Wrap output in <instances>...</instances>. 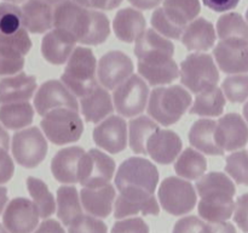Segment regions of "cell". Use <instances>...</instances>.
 <instances>
[{
    "label": "cell",
    "instance_id": "26",
    "mask_svg": "<svg viewBox=\"0 0 248 233\" xmlns=\"http://www.w3.org/2000/svg\"><path fill=\"white\" fill-rule=\"evenodd\" d=\"M23 27L33 34H41L53 28L55 7L43 0H27L22 5Z\"/></svg>",
    "mask_w": 248,
    "mask_h": 233
},
{
    "label": "cell",
    "instance_id": "2",
    "mask_svg": "<svg viewBox=\"0 0 248 233\" xmlns=\"http://www.w3.org/2000/svg\"><path fill=\"white\" fill-rule=\"evenodd\" d=\"M53 27L65 29L74 35L78 43L85 45H99L110 34V23L103 12L81 6L72 0L56 5Z\"/></svg>",
    "mask_w": 248,
    "mask_h": 233
},
{
    "label": "cell",
    "instance_id": "14",
    "mask_svg": "<svg viewBox=\"0 0 248 233\" xmlns=\"http://www.w3.org/2000/svg\"><path fill=\"white\" fill-rule=\"evenodd\" d=\"M31 49L26 28L11 35H0V75H15L23 69L24 56Z\"/></svg>",
    "mask_w": 248,
    "mask_h": 233
},
{
    "label": "cell",
    "instance_id": "37",
    "mask_svg": "<svg viewBox=\"0 0 248 233\" xmlns=\"http://www.w3.org/2000/svg\"><path fill=\"white\" fill-rule=\"evenodd\" d=\"M27 188L33 198L34 204L39 210V215L43 218H47L56 211V201L52 193L48 191L47 184L40 179L29 176L27 179Z\"/></svg>",
    "mask_w": 248,
    "mask_h": 233
},
{
    "label": "cell",
    "instance_id": "33",
    "mask_svg": "<svg viewBox=\"0 0 248 233\" xmlns=\"http://www.w3.org/2000/svg\"><path fill=\"white\" fill-rule=\"evenodd\" d=\"M33 118L34 109L29 102H14L0 107V123L11 130L31 125Z\"/></svg>",
    "mask_w": 248,
    "mask_h": 233
},
{
    "label": "cell",
    "instance_id": "47",
    "mask_svg": "<svg viewBox=\"0 0 248 233\" xmlns=\"http://www.w3.org/2000/svg\"><path fill=\"white\" fill-rule=\"evenodd\" d=\"M203 5L216 12H227L235 9L240 0H202Z\"/></svg>",
    "mask_w": 248,
    "mask_h": 233
},
{
    "label": "cell",
    "instance_id": "11",
    "mask_svg": "<svg viewBox=\"0 0 248 233\" xmlns=\"http://www.w3.org/2000/svg\"><path fill=\"white\" fill-rule=\"evenodd\" d=\"M47 150V141L36 126L18 131L12 138V155L23 167L38 166L45 159Z\"/></svg>",
    "mask_w": 248,
    "mask_h": 233
},
{
    "label": "cell",
    "instance_id": "16",
    "mask_svg": "<svg viewBox=\"0 0 248 233\" xmlns=\"http://www.w3.org/2000/svg\"><path fill=\"white\" fill-rule=\"evenodd\" d=\"M132 60L121 51H109L99 58L97 75L102 86L106 89H116L132 75Z\"/></svg>",
    "mask_w": 248,
    "mask_h": 233
},
{
    "label": "cell",
    "instance_id": "45",
    "mask_svg": "<svg viewBox=\"0 0 248 233\" xmlns=\"http://www.w3.org/2000/svg\"><path fill=\"white\" fill-rule=\"evenodd\" d=\"M234 221L237 223L240 230L248 233V193L242 194L235 203Z\"/></svg>",
    "mask_w": 248,
    "mask_h": 233
},
{
    "label": "cell",
    "instance_id": "28",
    "mask_svg": "<svg viewBox=\"0 0 248 233\" xmlns=\"http://www.w3.org/2000/svg\"><path fill=\"white\" fill-rule=\"evenodd\" d=\"M80 199L84 209L90 215L96 217H108L113 210L115 188L109 183L97 188L84 187L80 192Z\"/></svg>",
    "mask_w": 248,
    "mask_h": 233
},
{
    "label": "cell",
    "instance_id": "39",
    "mask_svg": "<svg viewBox=\"0 0 248 233\" xmlns=\"http://www.w3.org/2000/svg\"><path fill=\"white\" fill-rule=\"evenodd\" d=\"M23 27L22 9L11 2H0V35H11Z\"/></svg>",
    "mask_w": 248,
    "mask_h": 233
},
{
    "label": "cell",
    "instance_id": "24",
    "mask_svg": "<svg viewBox=\"0 0 248 233\" xmlns=\"http://www.w3.org/2000/svg\"><path fill=\"white\" fill-rule=\"evenodd\" d=\"M81 147H67L58 150L51 162V171L53 177L61 183L73 184L79 182L80 160L85 154Z\"/></svg>",
    "mask_w": 248,
    "mask_h": 233
},
{
    "label": "cell",
    "instance_id": "19",
    "mask_svg": "<svg viewBox=\"0 0 248 233\" xmlns=\"http://www.w3.org/2000/svg\"><path fill=\"white\" fill-rule=\"evenodd\" d=\"M216 142L224 150H236L248 142V125L240 114L229 113L217 120Z\"/></svg>",
    "mask_w": 248,
    "mask_h": 233
},
{
    "label": "cell",
    "instance_id": "7",
    "mask_svg": "<svg viewBox=\"0 0 248 233\" xmlns=\"http://www.w3.org/2000/svg\"><path fill=\"white\" fill-rule=\"evenodd\" d=\"M159 182L156 166L145 158L131 157L124 160L115 175L119 192H143L154 194Z\"/></svg>",
    "mask_w": 248,
    "mask_h": 233
},
{
    "label": "cell",
    "instance_id": "6",
    "mask_svg": "<svg viewBox=\"0 0 248 233\" xmlns=\"http://www.w3.org/2000/svg\"><path fill=\"white\" fill-rule=\"evenodd\" d=\"M96 57L91 49L77 46L67 61L61 80L78 97H84L97 86Z\"/></svg>",
    "mask_w": 248,
    "mask_h": 233
},
{
    "label": "cell",
    "instance_id": "53",
    "mask_svg": "<svg viewBox=\"0 0 248 233\" xmlns=\"http://www.w3.org/2000/svg\"><path fill=\"white\" fill-rule=\"evenodd\" d=\"M7 203V189L6 187H0V214L4 210V206Z\"/></svg>",
    "mask_w": 248,
    "mask_h": 233
},
{
    "label": "cell",
    "instance_id": "52",
    "mask_svg": "<svg viewBox=\"0 0 248 233\" xmlns=\"http://www.w3.org/2000/svg\"><path fill=\"white\" fill-rule=\"evenodd\" d=\"M9 143H10V137L9 133H6L4 128L0 125V148H4V150H9Z\"/></svg>",
    "mask_w": 248,
    "mask_h": 233
},
{
    "label": "cell",
    "instance_id": "50",
    "mask_svg": "<svg viewBox=\"0 0 248 233\" xmlns=\"http://www.w3.org/2000/svg\"><path fill=\"white\" fill-rule=\"evenodd\" d=\"M123 0H89V6L96 10H113Z\"/></svg>",
    "mask_w": 248,
    "mask_h": 233
},
{
    "label": "cell",
    "instance_id": "38",
    "mask_svg": "<svg viewBox=\"0 0 248 233\" xmlns=\"http://www.w3.org/2000/svg\"><path fill=\"white\" fill-rule=\"evenodd\" d=\"M217 34L219 39H246L248 40V23L237 12H228L218 18Z\"/></svg>",
    "mask_w": 248,
    "mask_h": 233
},
{
    "label": "cell",
    "instance_id": "32",
    "mask_svg": "<svg viewBox=\"0 0 248 233\" xmlns=\"http://www.w3.org/2000/svg\"><path fill=\"white\" fill-rule=\"evenodd\" d=\"M225 106V96L218 86L211 87L196 94L195 101L189 112L201 116H218L223 113Z\"/></svg>",
    "mask_w": 248,
    "mask_h": 233
},
{
    "label": "cell",
    "instance_id": "54",
    "mask_svg": "<svg viewBox=\"0 0 248 233\" xmlns=\"http://www.w3.org/2000/svg\"><path fill=\"white\" fill-rule=\"evenodd\" d=\"M72 1L77 2V4L81 5V6H85V7H90V6H89V0H72Z\"/></svg>",
    "mask_w": 248,
    "mask_h": 233
},
{
    "label": "cell",
    "instance_id": "31",
    "mask_svg": "<svg viewBox=\"0 0 248 233\" xmlns=\"http://www.w3.org/2000/svg\"><path fill=\"white\" fill-rule=\"evenodd\" d=\"M217 121L213 119H199L189 130V142L196 150L208 155H223L224 150L216 142Z\"/></svg>",
    "mask_w": 248,
    "mask_h": 233
},
{
    "label": "cell",
    "instance_id": "27",
    "mask_svg": "<svg viewBox=\"0 0 248 233\" xmlns=\"http://www.w3.org/2000/svg\"><path fill=\"white\" fill-rule=\"evenodd\" d=\"M147 22L140 10L125 7L116 12L113 21V29L118 39L124 43H133L145 31Z\"/></svg>",
    "mask_w": 248,
    "mask_h": 233
},
{
    "label": "cell",
    "instance_id": "5",
    "mask_svg": "<svg viewBox=\"0 0 248 233\" xmlns=\"http://www.w3.org/2000/svg\"><path fill=\"white\" fill-rule=\"evenodd\" d=\"M191 104V96L179 85L155 87L148 102V114L164 126L177 123Z\"/></svg>",
    "mask_w": 248,
    "mask_h": 233
},
{
    "label": "cell",
    "instance_id": "49",
    "mask_svg": "<svg viewBox=\"0 0 248 233\" xmlns=\"http://www.w3.org/2000/svg\"><path fill=\"white\" fill-rule=\"evenodd\" d=\"M34 233H65L62 225L56 220H45Z\"/></svg>",
    "mask_w": 248,
    "mask_h": 233
},
{
    "label": "cell",
    "instance_id": "41",
    "mask_svg": "<svg viewBox=\"0 0 248 233\" xmlns=\"http://www.w3.org/2000/svg\"><path fill=\"white\" fill-rule=\"evenodd\" d=\"M224 96L232 103H241L248 99V75L236 74L225 78L222 84Z\"/></svg>",
    "mask_w": 248,
    "mask_h": 233
},
{
    "label": "cell",
    "instance_id": "17",
    "mask_svg": "<svg viewBox=\"0 0 248 233\" xmlns=\"http://www.w3.org/2000/svg\"><path fill=\"white\" fill-rule=\"evenodd\" d=\"M34 107L43 116L52 109L62 107L79 111V103L75 95L58 80H47L39 87L34 97Z\"/></svg>",
    "mask_w": 248,
    "mask_h": 233
},
{
    "label": "cell",
    "instance_id": "21",
    "mask_svg": "<svg viewBox=\"0 0 248 233\" xmlns=\"http://www.w3.org/2000/svg\"><path fill=\"white\" fill-rule=\"evenodd\" d=\"M77 43V39L72 33L63 28L53 27L44 35L41 53L47 62L52 65H63L69 60Z\"/></svg>",
    "mask_w": 248,
    "mask_h": 233
},
{
    "label": "cell",
    "instance_id": "8",
    "mask_svg": "<svg viewBox=\"0 0 248 233\" xmlns=\"http://www.w3.org/2000/svg\"><path fill=\"white\" fill-rule=\"evenodd\" d=\"M40 125L46 137L57 146L77 142L84 131V124L78 111L65 107L46 113Z\"/></svg>",
    "mask_w": 248,
    "mask_h": 233
},
{
    "label": "cell",
    "instance_id": "22",
    "mask_svg": "<svg viewBox=\"0 0 248 233\" xmlns=\"http://www.w3.org/2000/svg\"><path fill=\"white\" fill-rule=\"evenodd\" d=\"M182 140L174 131L167 129H157L147 142V152L154 162L169 165L181 153Z\"/></svg>",
    "mask_w": 248,
    "mask_h": 233
},
{
    "label": "cell",
    "instance_id": "57",
    "mask_svg": "<svg viewBox=\"0 0 248 233\" xmlns=\"http://www.w3.org/2000/svg\"><path fill=\"white\" fill-rule=\"evenodd\" d=\"M6 2H11V4H22V2H26L27 0H4Z\"/></svg>",
    "mask_w": 248,
    "mask_h": 233
},
{
    "label": "cell",
    "instance_id": "20",
    "mask_svg": "<svg viewBox=\"0 0 248 233\" xmlns=\"http://www.w3.org/2000/svg\"><path fill=\"white\" fill-rule=\"evenodd\" d=\"M93 141L111 154L123 152L127 146V125L120 116H110L93 129Z\"/></svg>",
    "mask_w": 248,
    "mask_h": 233
},
{
    "label": "cell",
    "instance_id": "51",
    "mask_svg": "<svg viewBox=\"0 0 248 233\" xmlns=\"http://www.w3.org/2000/svg\"><path fill=\"white\" fill-rule=\"evenodd\" d=\"M131 5L140 10H152L159 6L164 0H127Z\"/></svg>",
    "mask_w": 248,
    "mask_h": 233
},
{
    "label": "cell",
    "instance_id": "56",
    "mask_svg": "<svg viewBox=\"0 0 248 233\" xmlns=\"http://www.w3.org/2000/svg\"><path fill=\"white\" fill-rule=\"evenodd\" d=\"M244 116H245V119H246V121L248 124V101L246 102V104L244 106Z\"/></svg>",
    "mask_w": 248,
    "mask_h": 233
},
{
    "label": "cell",
    "instance_id": "46",
    "mask_svg": "<svg viewBox=\"0 0 248 233\" xmlns=\"http://www.w3.org/2000/svg\"><path fill=\"white\" fill-rule=\"evenodd\" d=\"M15 172V165L6 150L0 148V184L10 181Z\"/></svg>",
    "mask_w": 248,
    "mask_h": 233
},
{
    "label": "cell",
    "instance_id": "30",
    "mask_svg": "<svg viewBox=\"0 0 248 233\" xmlns=\"http://www.w3.org/2000/svg\"><path fill=\"white\" fill-rule=\"evenodd\" d=\"M80 108L85 120L94 124L99 123L114 111L110 95L99 85L80 99Z\"/></svg>",
    "mask_w": 248,
    "mask_h": 233
},
{
    "label": "cell",
    "instance_id": "10",
    "mask_svg": "<svg viewBox=\"0 0 248 233\" xmlns=\"http://www.w3.org/2000/svg\"><path fill=\"white\" fill-rule=\"evenodd\" d=\"M157 194L164 210L174 216L190 213L196 204V193L193 184L181 177H166L160 184Z\"/></svg>",
    "mask_w": 248,
    "mask_h": 233
},
{
    "label": "cell",
    "instance_id": "55",
    "mask_svg": "<svg viewBox=\"0 0 248 233\" xmlns=\"http://www.w3.org/2000/svg\"><path fill=\"white\" fill-rule=\"evenodd\" d=\"M43 1L47 2V4L52 5V6H56V5L61 4V2H62V1H64V0H43Z\"/></svg>",
    "mask_w": 248,
    "mask_h": 233
},
{
    "label": "cell",
    "instance_id": "9",
    "mask_svg": "<svg viewBox=\"0 0 248 233\" xmlns=\"http://www.w3.org/2000/svg\"><path fill=\"white\" fill-rule=\"evenodd\" d=\"M181 82L194 94L217 86L219 72L212 56L207 53H191L181 63Z\"/></svg>",
    "mask_w": 248,
    "mask_h": 233
},
{
    "label": "cell",
    "instance_id": "4",
    "mask_svg": "<svg viewBox=\"0 0 248 233\" xmlns=\"http://www.w3.org/2000/svg\"><path fill=\"white\" fill-rule=\"evenodd\" d=\"M200 0H164L152 15V26L161 35L181 39L186 26L200 14Z\"/></svg>",
    "mask_w": 248,
    "mask_h": 233
},
{
    "label": "cell",
    "instance_id": "40",
    "mask_svg": "<svg viewBox=\"0 0 248 233\" xmlns=\"http://www.w3.org/2000/svg\"><path fill=\"white\" fill-rule=\"evenodd\" d=\"M225 171L239 184L248 186V152L242 150L232 153L225 160Z\"/></svg>",
    "mask_w": 248,
    "mask_h": 233
},
{
    "label": "cell",
    "instance_id": "15",
    "mask_svg": "<svg viewBox=\"0 0 248 233\" xmlns=\"http://www.w3.org/2000/svg\"><path fill=\"white\" fill-rule=\"evenodd\" d=\"M217 65L228 74L248 72V40L246 39H220L213 50Z\"/></svg>",
    "mask_w": 248,
    "mask_h": 233
},
{
    "label": "cell",
    "instance_id": "23",
    "mask_svg": "<svg viewBox=\"0 0 248 233\" xmlns=\"http://www.w3.org/2000/svg\"><path fill=\"white\" fill-rule=\"evenodd\" d=\"M157 215L160 213L159 204L154 194L142 192H123L115 200L114 216L115 218H125L131 215Z\"/></svg>",
    "mask_w": 248,
    "mask_h": 233
},
{
    "label": "cell",
    "instance_id": "44",
    "mask_svg": "<svg viewBox=\"0 0 248 233\" xmlns=\"http://www.w3.org/2000/svg\"><path fill=\"white\" fill-rule=\"evenodd\" d=\"M206 226L198 216H186L177 221L173 233H206Z\"/></svg>",
    "mask_w": 248,
    "mask_h": 233
},
{
    "label": "cell",
    "instance_id": "3",
    "mask_svg": "<svg viewBox=\"0 0 248 233\" xmlns=\"http://www.w3.org/2000/svg\"><path fill=\"white\" fill-rule=\"evenodd\" d=\"M196 191L201 197L199 214L203 220L220 222L232 217L236 188L229 176L218 171L203 175L196 182Z\"/></svg>",
    "mask_w": 248,
    "mask_h": 233
},
{
    "label": "cell",
    "instance_id": "59",
    "mask_svg": "<svg viewBox=\"0 0 248 233\" xmlns=\"http://www.w3.org/2000/svg\"><path fill=\"white\" fill-rule=\"evenodd\" d=\"M246 19H247V22H248V9H247V11H246Z\"/></svg>",
    "mask_w": 248,
    "mask_h": 233
},
{
    "label": "cell",
    "instance_id": "43",
    "mask_svg": "<svg viewBox=\"0 0 248 233\" xmlns=\"http://www.w3.org/2000/svg\"><path fill=\"white\" fill-rule=\"evenodd\" d=\"M111 233H149V227L140 217L125 218L114 223Z\"/></svg>",
    "mask_w": 248,
    "mask_h": 233
},
{
    "label": "cell",
    "instance_id": "42",
    "mask_svg": "<svg viewBox=\"0 0 248 233\" xmlns=\"http://www.w3.org/2000/svg\"><path fill=\"white\" fill-rule=\"evenodd\" d=\"M108 227L103 221L92 215H81L69 225L68 233H107Z\"/></svg>",
    "mask_w": 248,
    "mask_h": 233
},
{
    "label": "cell",
    "instance_id": "29",
    "mask_svg": "<svg viewBox=\"0 0 248 233\" xmlns=\"http://www.w3.org/2000/svg\"><path fill=\"white\" fill-rule=\"evenodd\" d=\"M216 39L217 34L213 24L199 17L186 26L181 40L189 51H207L215 45Z\"/></svg>",
    "mask_w": 248,
    "mask_h": 233
},
{
    "label": "cell",
    "instance_id": "25",
    "mask_svg": "<svg viewBox=\"0 0 248 233\" xmlns=\"http://www.w3.org/2000/svg\"><path fill=\"white\" fill-rule=\"evenodd\" d=\"M36 90V78L21 72L0 79V104L28 102Z\"/></svg>",
    "mask_w": 248,
    "mask_h": 233
},
{
    "label": "cell",
    "instance_id": "35",
    "mask_svg": "<svg viewBox=\"0 0 248 233\" xmlns=\"http://www.w3.org/2000/svg\"><path fill=\"white\" fill-rule=\"evenodd\" d=\"M130 147L137 154H147L148 138L155 133L159 128L154 119L149 116H140L135 119H131L130 124Z\"/></svg>",
    "mask_w": 248,
    "mask_h": 233
},
{
    "label": "cell",
    "instance_id": "1",
    "mask_svg": "<svg viewBox=\"0 0 248 233\" xmlns=\"http://www.w3.org/2000/svg\"><path fill=\"white\" fill-rule=\"evenodd\" d=\"M173 53V43L155 29H147L136 40L138 72L153 86L170 84L178 78L179 69Z\"/></svg>",
    "mask_w": 248,
    "mask_h": 233
},
{
    "label": "cell",
    "instance_id": "58",
    "mask_svg": "<svg viewBox=\"0 0 248 233\" xmlns=\"http://www.w3.org/2000/svg\"><path fill=\"white\" fill-rule=\"evenodd\" d=\"M0 233H9V231H7L6 228L1 225V223H0Z\"/></svg>",
    "mask_w": 248,
    "mask_h": 233
},
{
    "label": "cell",
    "instance_id": "34",
    "mask_svg": "<svg viewBox=\"0 0 248 233\" xmlns=\"http://www.w3.org/2000/svg\"><path fill=\"white\" fill-rule=\"evenodd\" d=\"M82 215L79 193L73 186H61L57 189V216L63 225L69 226Z\"/></svg>",
    "mask_w": 248,
    "mask_h": 233
},
{
    "label": "cell",
    "instance_id": "36",
    "mask_svg": "<svg viewBox=\"0 0 248 233\" xmlns=\"http://www.w3.org/2000/svg\"><path fill=\"white\" fill-rule=\"evenodd\" d=\"M207 169V160L201 153L194 148H186L182 154L178 155L174 170L177 175L183 179L196 180L202 176Z\"/></svg>",
    "mask_w": 248,
    "mask_h": 233
},
{
    "label": "cell",
    "instance_id": "18",
    "mask_svg": "<svg viewBox=\"0 0 248 233\" xmlns=\"http://www.w3.org/2000/svg\"><path fill=\"white\" fill-rule=\"evenodd\" d=\"M39 217V210L34 201L19 197L7 204L2 223L9 233H31L38 226Z\"/></svg>",
    "mask_w": 248,
    "mask_h": 233
},
{
    "label": "cell",
    "instance_id": "12",
    "mask_svg": "<svg viewBox=\"0 0 248 233\" xmlns=\"http://www.w3.org/2000/svg\"><path fill=\"white\" fill-rule=\"evenodd\" d=\"M149 99V87L140 75H131L113 92L114 107L120 116L132 118L144 111Z\"/></svg>",
    "mask_w": 248,
    "mask_h": 233
},
{
    "label": "cell",
    "instance_id": "13",
    "mask_svg": "<svg viewBox=\"0 0 248 233\" xmlns=\"http://www.w3.org/2000/svg\"><path fill=\"white\" fill-rule=\"evenodd\" d=\"M115 172V162L99 150L92 148L82 155L79 167V182L82 187L97 188L110 182Z\"/></svg>",
    "mask_w": 248,
    "mask_h": 233
},
{
    "label": "cell",
    "instance_id": "48",
    "mask_svg": "<svg viewBox=\"0 0 248 233\" xmlns=\"http://www.w3.org/2000/svg\"><path fill=\"white\" fill-rule=\"evenodd\" d=\"M206 233H236L234 225L229 222H211L206 226Z\"/></svg>",
    "mask_w": 248,
    "mask_h": 233
}]
</instances>
